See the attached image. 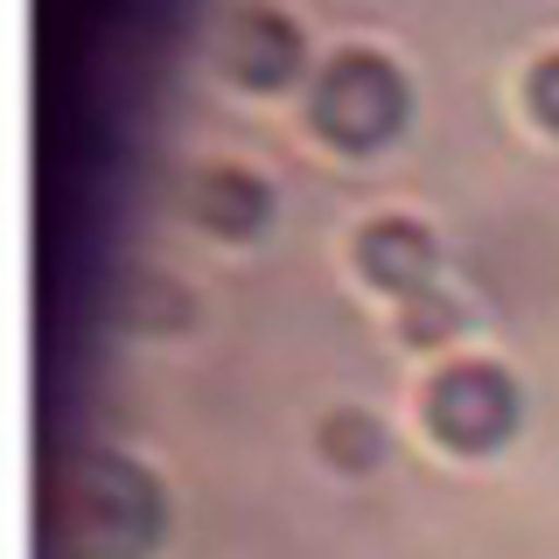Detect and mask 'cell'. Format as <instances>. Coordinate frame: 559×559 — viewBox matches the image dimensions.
Here are the masks:
<instances>
[{
    "label": "cell",
    "instance_id": "6da1fadb",
    "mask_svg": "<svg viewBox=\"0 0 559 559\" xmlns=\"http://www.w3.org/2000/svg\"><path fill=\"white\" fill-rule=\"evenodd\" d=\"M406 78H399V63H384L378 49H343V57L322 63V78H314V133L336 140L349 154H371L384 147L399 127H406Z\"/></svg>",
    "mask_w": 559,
    "mask_h": 559
},
{
    "label": "cell",
    "instance_id": "7a4b0ae2",
    "mask_svg": "<svg viewBox=\"0 0 559 559\" xmlns=\"http://www.w3.org/2000/svg\"><path fill=\"white\" fill-rule=\"evenodd\" d=\"M427 427L462 454L503 448L511 427H518L511 371H503V364H448V371L433 378V392H427Z\"/></svg>",
    "mask_w": 559,
    "mask_h": 559
},
{
    "label": "cell",
    "instance_id": "3957f363",
    "mask_svg": "<svg viewBox=\"0 0 559 559\" xmlns=\"http://www.w3.org/2000/svg\"><path fill=\"white\" fill-rule=\"evenodd\" d=\"M224 63L245 92H280L301 70V28L280 8H238L231 35H224Z\"/></svg>",
    "mask_w": 559,
    "mask_h": 559
},
{
    "label": "cell",
    "instance_id": "277c9868",
    "mask_svg": "<svg viewBox=\"0 0 559 559\" xmlns=\"http://www.w3.org/2000/svg\"><path fill=\"white\" fill-rule=\"evenodd\" d=\"M357 273L371 280V287L384 294H427V280H433V238H427V224H413V217H378V224H364L357 231Z\"/></svg>",
    "mask_w": 559,
    "mask_h": 559
},
{
    "label": "cell",
    "instance_id": "5b68a950",
    "mask_svg": "<svg viewBox=\"0 0 559 559\" xmlns=\"http://www.w3.org/2000/svg\"><path fill=\"white\" fill-rule=\"evenodd\" d=\"M197 217L224 238H252L259 224L273 217V189L259 182L252 168H210L197 182Z\"/></svg>",
    "mask_w": 559,
    "mask_h": 559
},
{
    "label": "cell",
    "instance_id": "8992f818",
    "mask_svg": "<svg viewBox=\"0 0 559 559\" xmlns=\"http://www.w3.org/2000/svg\"><path fill=\"white\" fill-rule=\"evenodd\" d=\"M322 454L336 468H349V476H364V468L384 462V427L371 413H329L322 419Z\"/></svg>",
    "mask_w": 559,
    "mask_h": 559
},
{
    "label": "cell",
    "instance_id": "52a82bcc",
    "mask_svg": "<svg viewBox=\"0 0 559 559\" xmlns=\"http://www.w3.org/2000/svg\"><path fill=\"white\" fill-rule=\"evenodd\" d=\"M399 329H406V343H448L454 336V301H441V294H413L406 314H399Z\"/></svg>",
    "mask_w": 559,
    "mask_h": 559
},
{
    "label": "cell",
    "instance_id": "ba28073f",
    "mask_svg": "<svg viewBox=\"0 0 559 559\" xmlns=\"http://www.w3.org/2000/svg\"><path fill=\"white\" fill-rule=\"evenodd\" d=\"M524 105H532V119L546 133H559V49L524 70Z\"/></svg>",
    "mask_w": 559,
    "mask_h": 559
}]
</instances>
